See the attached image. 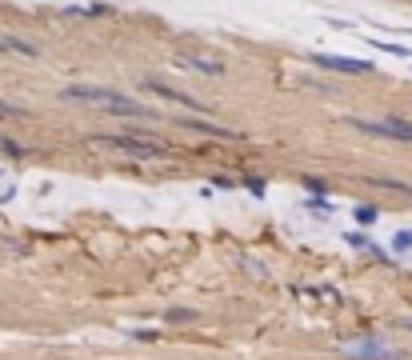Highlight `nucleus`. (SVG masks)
I'll list each match as a JSON object with an SVG mask.
<instances>
[{"label":"nucleus","instance_id":"1","mask_svg":"<svg viewBox=\"0 0 412 360\" xmlns=\"http://www.w3.org/2000/svg\"><path fill=\"white\" fill-rule=\"evenodd\" d=\"M64 100H85V104H100V108L108 112H120V116H144V108H140L137 100L120 97V92H113V88H92V85H68L61 88Z\"/></svg>","mask_w":412,"mask_h":360},{"label":"nucleus","instance_id":"2","mask_svg":"<svg viewBox=\"0 0 412 360\" xmlns=\"http://www.w3.org/2000/svg\"><path fill=\"white\" fill-rule=\"evenodd\" d=\"M361 132H373V137H392V140H408L412 144V120L404 116H388V120H356Z\"/></svg>","mask_w":412,"mask_h":360},{"label":"nucleus","instance_id":"3","mask_svg":"<svg viewBox=\"0 0 412 360\" xmlns=\"http://www.w3.org/2000/svg\"><path fill=\"white\" fill-rule=\"evenodd\" d=\"M344 352H349V356H356V360H400L397 348L376 345V340H356V345H349Z\"/></svg>","mask_w":412,"mask_h":360},{"label":"nucleus","instance_id":"4","mask_svg":"<svg viewBox=\"0 0 412 360\" xmlns=\"http://www.w3.org/2000/svg\"><path fill=\"white\" fill-rule=\"evenodd\" d=\"M104 144L116 152H128V156H164L161 144H144V140H128V137H104Z\"/></svg>","mask_w":412,"mask_h":360},{"label":"nucleus","instance_id":"5","mask_svg":"<svg viewBox=\"0 0 412 360\" xmlns=\"http://www.w3.org/2000/svg\"><path fill=\"white\" fill-rule=\"evenodd\" d=\"M316 64H325L332 73H373V64L368 61H352V56H332V52H320Z\"/></svg>","mask_w":412,"mask_h":360},{"label":"nucleus","instance_id":"6","mask_svg":"<svg viewBox=\"0 0 412 360\" xmlns=\"http://www.w3.org/2000/svg\"><path fill=\"white\" fill-rule=\"evenodd\" d=\"M180 64H188V68H196L204 76H225V64L208 61V56H196V52H180Z\"/></svg>","mask_w":412,"mask_h":360},{"label":"nucleus","instance_id":"7","mask_svg":"<svg viewBox=\"0 0 412 360\" xmlns=\"http://www.w3.org/2000/svg\"><path fill=\"white\" fill-rule=\"evenodd\" d=\"M149 88H152V92H161V97H168V100H176V104H185V108H200L192 97H185V92H176V88L161 85V80H149Z\"/></svg>","mask_w":412,"mask_h":360},{"label":"nucleus","instance_id":"8","mask_svg":"<svg viewBox=\"0 0 412 360\" xmlns=\"http://www.w3.org/2000/svg\"><path fill=\"white\" fill-rule=\"evenodd\" d=\"M0 49H13V52H20V56H37L32 44H25V40H16V37H0Z\"/></svg>","mask_w":412,"mask_h":360},{"label":"nucleus","instance_id":"9","mask_svg":"<svg viewBox=\"0 0 412 360\" xmlns=\"http://www.w3.org/2000/svg\"><path fill=\"white\" fill-rule=\"evenodd\" d=\"M397 249H412V228H404V232H397Z\"/></svg>","mask_w":412,"mask_h":360},{"label":"nucleus","instance_id":"10","mask_svg":"<svg viewBox=\"0 0 412 360\" xmlns=\"http://www.w3.org/2000/svg\"><path fill=\"white\" fill-rule=\"evenodd\" d=\"M356 221H364V224H373V221H376V209H356Z\"/></svg>","mask_w":412,"mask_h":360},{"label":"nucleus","instance_id":"11","mask_svg":"<svg viewBox=\"0 0 412 360\" xmlns=\"http://www.w3.org/2000/svg\"><path fill=\"white\" fill-rule=\"evenodd\" d=\"M0 112H16V108H8V104H0Z\"/></svg>","mask_w":412,"mask_h":360}]
</instances>
